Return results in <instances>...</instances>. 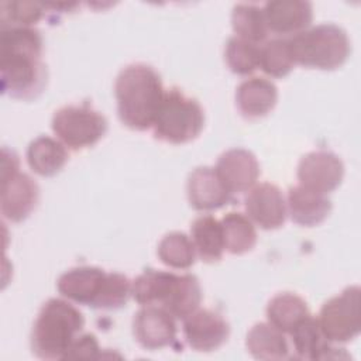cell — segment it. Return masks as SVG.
<instances>
[{
    "label": "cell",
    "mask_w": 361,
    "mask_h": 361,
    "mask_svg": "<svg viewBox=\"0 0 361 361\" xmlns=\"http://www.w3.org/2000/svg\"><path fill=\"white\" fill-rule=\"evenodd\" d=\"M42 37L32 27H1L0 79L1 90L16 99H32L47 83L41 61Z\"/></svg>",
    "instance_id": "6da1fadb"
},
{
    "label": "cell",
    "mask_w": 361,
    "mask_h": 361,
    "mask_svg": "<svg viewBox=\"0 0 361 361\" xmlns=\"http://www.w3.org/2000/svg\"><path fill=\"white\" fill-rule=\"evenodd\" d=\"M164 93L161 76L154 68L145 63L127 65L114 83L121 123L137 131L152 127Z\"/></svg>",
    "instance_id": "7a4b0ae2"
},
{
    "label": "cell",
    "mask_w": 361,
    "mask_h": 361,
    "mask_svg": "<svg viewBox=\"0 0 361 361\" xmlns=\"http://www.w3.org/2000/svg\"><path fill=\"white\" fill-rule=\"evenodd\" d=\"M131 295L142 306L158 305L175 319H185L199 307L202 288L192 274L147 269L131 283Z\"/></svg>",
    "instance_id": "3957f363"
},
{
    "label": "cell",
    "mask_w": 361,
    "mask_h": 361,
    "mask_svg": "<svg viewBox=\"0 0 361 361\" xmlns=\"http://www.w3.org/2000/svg\"><path fill=\"white\" fill-rule=\"evenodd\" d=\"M56 288L63 298L94 309H118L131 293L127 276L90 265L68 269L58 278Z\"/></svg>",
    "instance_id": "277c9868"
},
{
    "label": "cell",
    "mask_w": 361,
    "mask_h": 361,
    "mask_svg": "<svg viewBox=\"0 0 361 361\" xmlns=\"http://www.w3.org/2000/svg\"><path fill=\"white\" fill-rule=\"evenodd\" d=\"M85 326L83 314L63 299H48L32 326L31 348L42 360L65 358Z\"/></svg>",
    "instance_id": "5b68a950"
},
{
    "label": "cell",
    "mask_w": 361,
    "mask_h": 361,
    "mask_svg": "<svg viewBox=\"0 0 361 361\" xmlns=\"http://www.w3.org/2000/svg\"><path fill=\"white\" fill-rule=\"evenodd\" d=\"M288 41L295 63L306 68L331 71L340 68L350 55L348 35L336 24H319Z\"/></svg>",
    "instance_id": "8992f818"
},
{
    "label": "cell",
    "mask_w": 361,
    "mask_h": 361,
    "mask_svg": "<svg viewBox=\"0 0 361 361\" xmlns=\"http://www.w3.org/2000/svg\"><path fill=\"white\" fill-rule=\"evenodd\" d=\"M204 113L197 100L173 87L164 93L154 127L155 138L185 144L195 140L203 130Z\"/></svg>",
    "instance_id": "52a82bcc"
},
{
    "label": "cell",
    "mask_w": 361,
    "mask_h": 361,
    "mask_svg": "<svg viewBox=\"0 0 361 361\" xmlns=\"http://www.w3.org/2000/svg\"><path fill=\"white\" fill-rule=\"evenodd\" d=\"M1 157V214L7 220L18 223L35 209L39 189L30 175L20 172L18 157L13 151L4 148Z\"/></svg>",
    "instance_id": "ba28073f"
},
{
    "label": "cell",
    "mask_w": 361,
    "mask_h": 361,
    "mask_svg": "<svg viewBox=\"0 0 361 361\" xmlns=\"http://www.w3.org/2000/svg\"><path fill=\"white\" fill-rule=\"evenodd\" d=\"M52 131L72 149L94 145L107 131V120L89 104L65 106L52 117Z\"/></svg>",
    "instance_id": "9c48e42d"
},
{
    "label": "cell",
    "mask_w": 361,
    "mask_h": 361,
    "mask_svg": "<svg viewBox=\"0 0 361 361\" xmlns=\"http://www.w3.org/2000/svg\"><path fill=\"white\" fill-rule=\"evenodd\" d=\"M360 286L353 285L322 306L317 322L330 343H347L360 334Z\"/></svg>",
    "instance_id": "30bf717a"
},
{
    "label": "cell",
    "mask_w": 361,
    "mask_h": 361,
    "mask_svg": "<svg viewBox=\"0 0 361 361\" xmlns=\"http://www.w3.org/2000/svg\"><path fill=\"white\" fill-rule=\"evenodd\" d=\"M344 165L341 159L330 151H313L302 157L298 165L299 185L327 195L343 180Z\"/></svg>",
    "instance_id": "8fae6325"
},
{
    "label": "cell",
    "mask_w": 361,
    "mask_h": 361,
    "mask_svg": "<svg viewBox=\"0 0 361 361\" xmlns=\"http://www.w3.org/2000/svg\"><path fill=\"white\" fill-rule=\"evenodd\" d=\"M135 340L147 350H159L176 341L175 317L162 306H142L133 319Z\"/></svg>",
    "instance_id": "7c38bea8"
},
{
    "label": "cell",
    "mask_w": 361,
    "mask_h": 361,
    "mask_svg": "<svg viewBox=\"0 0 361 361\" xmlns=\"http://www.w3.org/2000/svg\"><path fill=\"white\" fill-rule=\"evenodd\" d=\"M183 320L186 343L196 351H214L228 338L230 326L226 319L214 310L196 309Z\"/></svg>",
    "instance_id": "4fadbf2b"
},
{
    "label": "cell",
    "mask_w": 361,
    "mask_h": 361,
    "mask_svg": "<svg viewBox=\"0 0 361 361\" xmlns=\"http://www.w3.org/2000/svg\"><path fill=\"white\" fill-rule=\"evenodd\" d=\"M247 217L264 230H274L286 219V202L282 190L269 182L251 188L244 199Z\"/></svg>",
    "instance_id": "5bb4252c"
},
{
    "label": "cell",
    "mask_w": 361,
    "mask_h": 361,
    "mask_svg": "<svg viewBox=\"0 0 361 361\" xmlns=\"http://www.w3.org/2000/svg\"><path fill=\"white\" fill-rule=\"evenodd\" d=\"M214 169L231 195L251 189L259 176V164L255 155L243 148L223 152Z\"/></svg>",
    "instance_id": "9a60e30c"
},
{
    "label": "cell",
    "mask_w": 361,
    "mask_h": 361,
    "mask_svg": "<svg viewBox=\"0 0 361 361\" xmlns=\"http://www.w3.org/2000/svg\"><path fill=\"white\" fill-rule=\"evenodd\" d=\"M186 192L190 206L202 212L220 209L231 199L230 190L210 166H199L189 175Z\"/></svg>",
    "instance_id": "2e32d148"
},
{
    "label": "cell",
    "mask_w": 361,
    "mask_h": 361,
    "mask_svg": "<svg viewBox=\"0 0 361 361\" xmlns=\"http://www.w3.org/2000/svg\"><path fill=\"white\" fill-rule=\"evenodd\" d=\"M268 31L275 34H299L313 20V6L303 0H274L262 7Z\"/></svg>",
    "instance_id": "e0dca14e"
},
{
    "label": "cell",
    "mask_w": 361,
    "mask_h": 361,
    "mask_svg": "<svg viewBox=\"0 0 361 361\" xmlns=\"http://www.w3.org/2000/svg\"><path fill=\"white\" fill-rule=\"evenodd\" d=\"M278 89L265 78H250L240 83L235 92V104L245 118L267 116L276 104Z\"/></svg>",
    "instance_id": "ac0fdd59"
},
{
    "label": "cell",
    "mask_w": 361,
    "mask_h": 361,
    "mask_svg": "<svg viewBox=\"0 0 361 361\" xmlns=\"http://www.w3.org/2000/svg\"><path fill=\"white\" fill-rule=\"evenodd\" d=\"M286 207L290 219L296 224L313 227L320 224L329 216L331 202L326 195L298 185L289 189Z\"/></svg>",
    "instance_id": "d6986e66"
},
{
    "label": "cell",
    "mask_w": 361,
    "mask_h": 361,
    "mask_svg": "<svg viewBox=\"0 0 361 361\" xmlns=\"http://www.w3.org/2000/svg\"><path fill=\"white\" fill-rule=\"evenodd\" d=\"M289 334L292 336L293 350L298 358H330L331 353L336 350L330 345V341L322 333L317 319L313 317L310 313L303 320H300Z\"/></svg>",
    "instance_id": "ffe728a7"
},
{
    "label": "cell",
    "mask_w": 361,
    "mask_h": 361,
    "mask_svg": "<svg viewBox=\"0 0 361 361\" xmlns=\"http://www.w3.org/2000/svg\"><path fill=\"white\" fill-rule=\"evenodd\" d=\"M245 345L257 360H285L289 357V344L285 333L269 323H257L247 334Z\"/></svg>",
    "instance_id": "44dd1931"
},
{
    "label": "cell",
    "mask_w": 361,
    "mask_h": 361,
    "mask_svg": "<svg viewBox=\"0 0 361 361\" xmlns=\"http://www.w3.org/2000/svg\"><path fill=\"white\" fill-rule=\"evenodd\" d=\"M68 161V151L58 140L39 135L30 142L27 149V162L30 168L41 176L56 175Z\"/></svg>",
    "instance_id": "7402d4cb"
},
{
    "label": "cell",
    "mask_w": 361,
    "mask_h": 361,
    "mask_svg": "<svg viewBox=\"0 0 361 361\" xmlns=\"http://www.w3.org/2000/svg\"><path fill=\"white\" fill-rule=\"evenodd\" d=\"M190 234L195 250L204 262H216L223 257L224 237L217 219L213 216L197 217L190 227Z\"/></svg>",
    "instance_id": "603a6c76"
},
{
    "label": "cell",
    "mask_w": 361,
    "mask_h": 361,
    "mask_svg": "<svg viewBox=\"0 0 361 361\" xmlns=\"http://www.w3.org/2000/svg\"><path fill=\"white\" fill-rule=\"evenodd\" d=\"M307 314V303L292 292H282L275 295L267 306L268 323L282 333H290L293 327Z\"/></svg>",
    "instance_id": "cb8c5ba5"
},
{
    "label": "cell",
    "mask_w": 361,
    "mask_h": 361,
    "mask_svg": "<svg viewBox=\"0 0 361 361\" xmlns=\"http://www.w3.org/2000/svg\"><path fill=\"white\" fill-rule=\"evenodd\" d=\"M231 25L235 37L252 44H261L268 35V27L262 7L254 3H238L233 7Z\"/></svg>",
    "instance_id": "d4e9b609"
},
{
    "label": "cell",
    "mask_w": 361,
    "mask_h": 361,
    "mask_svg": "<svg viewBox=\"0 0 361 361\" xmlns=\"http://www.w3.org/2000/svg\"><path fill=\"white\" fill-rule=\"evenodd\" d=\"M224 248L231 254H244L254 248L257 231L252 221L243 213L230 212L221 220Z\"/></svg>",
    "instance_id": "484cf974"
},
{
    "label": "cell",
    "mask_w": 361,
    "mask_h": 361,
    "mask_svg": "<svg viewBox=\"0 0 361 361\" xmlns=\"http://www.w3.org/2000/svg\"><path fill=\"white\" fill-rule=\"evenodd\" d=\"M159 259L175 269H186L195 264L196 250L192 240L180 231L168 233L158 244Z\"/></svg>",
    "instance_id": "4316f807"
},
{
    "label": "cell",
    "mask_w": 361,
    "mask_h": 361,
    "mask_svg": "<svg viewBox=\"0 0 361 361\" xmlns=\"http://www.w3.org/2000/svg\"><path fill=\"white\" fill-rule=\"evenodd\" d=\"M295 65L288 39L275 38L259 48V68L272 78L286 76Z\"/></svg>",
    "instance_id": "83f0119b"
},
{
    "label": "cell",
    "mask_w": 361,
    "mask_h": 361,
    "mask_svg": "<svg viewBox=\"0 0 361 361\" xmlns=\"http://www.w3.org/2000/svg\"><path fill=\"white\" fill-rule=\"evenodd\" d=\"M224 59L231 72L250 75L259 68V47L234 35L226 44Z\"/></svg>",
    "instance_id": "f1b7e54d"
},
{
    "label": "cell",
    "mask_w": 361,
    "mask_h": 361,
    "mask_svg": "<svg viewBox=\"0 0 361 361\" xmlns=\"http://www.w3.org/2000/svg\"><path fill=\"white\" fill-rule=\"evenodd\" d=\"M48 4L35 1H3L0 4L1 27H31L45 14Z\"/></svg>",
    "instance_id": "f546056e"
},
{
    "label": "cell",
    "mask_w": 361,
    "mask_h": 361,
    "mask_svg": "<svg viewBox=\"0 0 361 361\" xmlns=\"http://www.w3.org/2000/svg\"><path fill=\"white\" fill-rule=\"evenodd\" d=\"M100 355V347L97 343V338L90 334H80L78 336L73 343L71 344L66 355L63 360H93L99 358Z\"/></svg>",
    "instance_id": "4dcf8cb0"
}]
</instances>
